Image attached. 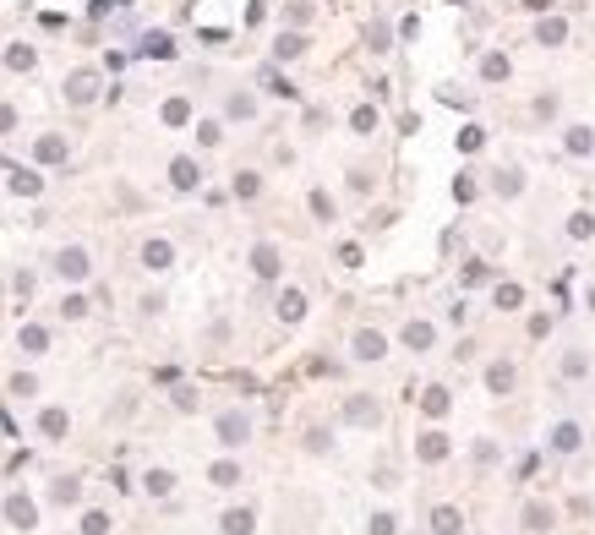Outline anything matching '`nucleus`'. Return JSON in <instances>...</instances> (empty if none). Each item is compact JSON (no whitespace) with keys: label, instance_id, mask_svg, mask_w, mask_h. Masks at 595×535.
<instances>
[{"label":"nucleus","instance_id":"obj_1","mask_svg":"<svg viewBox=\"0 0 595 535\" xmlns=\"http://www.w3.org/2000/svg\"><path fill=\"white\" fill-rule=\"evenodd\" d=\"M246 437H251V421H246L240 410H224V415H219V443H224V448H240Z\"/></svg>","mask_w":595,"mask_h":535},{"label":"nucleus","instance_id":"obj_2","mask_svg":"<svg viewBox=\"0 0 595 535\" xmlns=\"http://www.w3.org/2000/svg\"><path fill=\"white\" fill-rule=\"evenodd\" d=\"M55 273L76 284V279H87V273H93V262H87V251H82V246H66V251L55 257Z\"/></svg>","mask_w":595,"mask_h":535},{"label":"nucleus","instance_id":"obj_3","mask_svg":"<svg viewBox=\"0 0 595 535\" xmlns=\"http://www.w3.org/2000/svg\"><path fill=\"white\" fill-rule=\"evenodd\" d=\"M6 519H11V530H33V525H39V508H33V497L11 492V497H6Z\"/></svg>","mask_w":595,"mask_h":535},{"label":"nucleus","instance_id":"obj_4","mask_svg":"<svg viewBox=\"0 0 595 535\" xmlns=\"http://www.w3.org/2000/svg\"><path fill=\"white\" fill-rule=\"evenodd\" d=\"M579 443H585V432H579L574 421H557V426H552V448H557V454H579Z\"/></svg>","mask_w":595,"mask_h":535},{"label":"nucleus","instance_id":"obj_5","mask_svg":"<svg viewBox=\"0 0 595 535\" xmlns=\"http://www.w3.org/2000/svg\"><path fill=\"white\" fill-rule=\"evenodd\" d=\"M175 262V251H169V240H148L143 246V268H153V273H164Z\"/></svg>","mask_w":595,"mask_h":535},{"label":"nucleus","instance_id":"obj_6","mask_svg":"<svg viewBox=\"0 0 595 535\" xmlns=\"http://www.w3.org/2000/svg\"><path fill=\"white\" fill-rule=\"evenodd\" d=\"M355 355H361V361H382V355H388V344H382V333H372V328H361V333H355Z\"/></svg>","mask_w":595,"mask_h":535},{"label":"nucleus","instance_id":"obj_7","mask_svg":"<svg viewBox=\"0 0 595 535\" xmlns=\"http://www.w3.org/2000/svg\"><path fill=\"white\" fill-rule=\"evenodd\" d=\"M169 180H175V186H180V191H191V186H197V180H202V169H197V164H191V158H175V164H169Z\"/></svg>","mask_w":595,"mask_h":535},{"label":"nucleus","instance_id":"obj_8","mask_svg":"<svg viewBox=\"0 0 595 535\" xmlns=\"http://www.w3.org/2000/svg\"><path fill=\"white\" fill-rule=\"evenodd\" d=\"M219 525H224V535H251V525H257V519H251V508H229Z\"/></svg>","mask_w":595,"mask_h":535},{"label":"nucleus","instance_id":"obj_9","mask_svg":"<svg viewBox=\"0 0 595 535\" xmlns=\"http://www.w3.org/2000/svg\"><path fill=\"white\" fill-rule=\"evenodd\" d=\"M17 344H22V350H28V355H44V350H50V333H44V328H39V322H28V328H22V339H17Z\"/></svg>","mask_w":595,"mask_h":535},{"label":"nucleus","instance_id":"obj_10","mask_svg":"<svg viewBox=\"0 0 595 535\" xmlns=\"http://www.w3.org/2000/svg\"><path fill=\"white\" fill-rule=\"evenodd\" d=\"M415 454L426 459V464H437V459H448V437H443V432H426V437H421V448H415Z\"/></svg>","mask_w":595,"mask_h":535},{"label":"nucleus","instance_id":"obj_11","mask_svg":"<svg viewBox=\"0 0 595 535\" xmlns=\"http://www.w3.org/2000/svg\"><path fill=\"white\" fill-rule=\"evenodd\" d=\"M279 317H284V322H300V317H306V295H300V290H284V295H279Z\"/></svg>","mask_w":595,"mask_h":535},{"label":"nucleus","instance_id":"obj_12","mask_svg":"<svg viewBox=\"0 0 595 535\" xmlns=\"http://www.w3.org/2000/svg\"><path fill=\"white\" fill-rule=\"evenodd\" d=\"M344 415H350L355 426H377V404H372V399H350V404H344Z\"/></svg>","mask_w":595,"mask_h":535},{"label":"nucleus","instance_id":"obj_13","mask_svg":"<svg viewBox=\"0 0 595 535\" xmlns=\"http://www.w3.org/2000/svg\"><path fill=\"white\" fill-rule=\"evenodd\" d=\"M251 268H257L262 279H273V273H279V251H273V246H257V251H251Z\"/></svg>","mask_w":595,"mask_h":535},{"label":"nucleus","instance_id":"obj_14","mask_svg":"<svg viewBox=\"0 0 595 535\" xmlns=\"http://www.w3.org/2000/svg\"><path fill=\"white\" fill-rule=\"evenodd\" d=\"M432 339H437L432 322H410V328H404V344H410V350H432Z\"/></svg>","mask_w":595,"mask_h":535},{"label":"nucleus","instance_id":"obj_15","mask_svg":"<svg viewBox=\"0 0 595 535\" xmlns=\"http://www.w3.org/2000/svg\"><path fill=\"white\" fill-rule=\"evenodd\" d=\"M66 426H72L66 410H44V415H39V432H44V437H66Z\"/></svg>","mask_w":595,"mask_h":535},{"label":"nucleus","instance_id":"obj_16","mask_svg":"<svg viewBox=\"0 0 595 535\" xmlns=\"http://www.w3.org/2000/svg\"><path fill=\"white\" fill-rule=\"evenodd\" d=\"M93 93H98V76H93V72H76L72 76V104H87Z\"/></svg>","mask_w":595,"mask_h":535},{"label":"nucleus","instance_id":"obj_17","mask_svg":"<svg viewBox=\"0 0 595 535\" xmlns=\"http://www.w3.org/2000/svg\"><path fill=\"white\" fill-rule=\"evenodd\" d=\"M208 481H213V486H240V464H229V459H219V464L208 470Z\"/></svg>","mask_w":595,"mask_h":535},{"label":"nucleus","instance_id":"obj_18","mask_svg":"<svg viewBox=\"0 0 595 535\" xmlns=\"http://www.w3.org/2000/svg\"><path fill=\"white\" fill-rule=\"evenodd\" d=\"M39 186H44L39 175H28V169H11V191H17V197H39Z\"/></svg>","mask_w":595,"mask_h":535},{"label":"nucleus","instance_id":"obj_19","mask_svg":"<svg viewBox=\"0 0 595 535\" xmlns=\"http://www.w3.org/2000/svg\"><path fill=\"white\" fill-rule=\"evenodd\" d=\"M563 33H568V22H563V17H546L535 39H541V44H563Z\"/></svg>","mask_w":595,"mask_h":535},{"label":"nucleus","instance_id":"obj_20","mask_svg":"<svg viewBox=\"0 0 595 535\" xmlns=\"http://www.w3.org/2000/svg\"><path fill=\"white\" fill-rule=\"evenodd\" d=\"M546 525H552V508L546 503H530L524 508V530H546Z\"/></svg>","mask_w":595,"mask_h":535},{"label":"nucleus","instance_id":"obj_21","mask_svg":"<svg viewBox=\"0 0 595 535\" xmlns=\"http://www.w3.org/2000/svg\"><path fill=\"white\" fill-rule=\"evenodd\" d=\"M432 530L437 535H459V508H437V514H432Z\"/></svg>","mask_w":595,"mask_h":535},{"label":"nucleus","instance_id":"obj_22","mask_svg":"<svg viewBox=\"0 0 595 535\" xmlns=\"http://www.w3.org/2000/svg\"><path fill=\"white\" fill-rule=\"evenodd\" d=\"M148 492L153 497H169V492H175V475H169V470H148Z\"/></svg>","mask_w":595,"mask_h":535},{"label":"nucleus","instance_id":"obj_23","mask_svg":"<svg viewBox=\"0 0 595 535\" xmlns=\"http://www.w3.org/2000/svg\"><path fill=\"white\" fill-rule=\"evenodd\" d=\"M486 388H492V393H508V388H514V366H492V372H486Z\"/></svg>","mask_w":595,"mask_h":535},{"label":"nucleus","instance_id":"obj_24","mask_svg":"<svg viewBox=\"0 0 595 535\" xmlns=\"http://www.w3.org/2000/svg\"><path fill=\"white\" fill-rule=\"evenodd\" d=\"M164 120H169V126H186V120H191V104H186V98H169V104H164Z\"/></svg>","mask_w":595,"mask_h":535},{"label":"nucleus","instance_id":"obj_25","mask_svg":"<svg viewBox=\"0 0 595 535\" xmlns=\"http://www.w3.org/2000/svg\"><path fill=\"white\" fill-rule=\"evenodd\" d=\"M300 50H306V39H300V33H284V39L273 44V55H279V61H290V55H300Z\"/></svg>","mask_w":595,"mask_h":535},{"label":"nucleus","instance_id":"obj_26","mask_svg":"<svg viewBox=\"0 0 595 535\" xmlns=\"http://www.w3.org/2000/svg\"><path fill=\"white\" fill-rule=\"evenodd\" d=\"M39 158H44V164H61V158H66V143H61V137H44V143H39Z\"/></svg>","mask_w":595,"mask_h":535},{"label":"nucleus","instance_id":"obj_27","mask_svg":"<svg viewBox=\"0 0 595 535\" xmlns=\"http://www.w3.org/2000/svg\"><path fill=\"white\" fill-rule=\"evenodd\" d=\"M426 415H448V388H426Z\"/></svg>","mask_w":595,"mask_h":535},{"label":"nucleus","instance_id":"obj_28","mask_svg":"<svg viewBox=\"0 0 595 535\" xmlns=\"http://www.w3.org/2000/svg\"><path fill=\"white\" fill-rule=\"evenodd\" d=\"M82 535H109V514H82Z\"/></svg>","mask_w":595,"mask_h":535},{"label":"nucleus","instance_id":"obj_29","mask_svg":"<svg viewBox=\"0 0 595 535\" xmlns=\"http://www.w3.org/2000/svg\"><path fill=\"white\" fill-rule=\"evenodd\" d=\"M590 148H595V132L574 126V132H568V153H590Z\"/></svg>","mask_w":595,"mask_h":535},{"label":"nucleus","instance_id":"obj_30","mask_svg":"<svg viewBox=\"0 0 595 535\" xmlns=\"http://www.w3.org/2000/svg\"><path fill=\"white\" fill-rule=\"evenodd\" d=\"M262 87H268V93H279V98H295V87H290L279 72H262Z\"/></svg>","mask_w":595,"mask_h":535},{"label":"nucleus","instance_id":"obj_31","mask_svg":"<svg viewBox=\"0 0 595 535\" xmlns=\"http://www.w3.org/2000/svg\"><path fill=\"white\" fill-rule=\"evenodd\" d=\"M50 497H55V503H76V497H82V486H76V481H55V486H50Z\"/></svg>","mask_w":595,"mask_h":535},{"label":"nucleus","instance_id":"obj_32","mask_svg":"<svg viewBox=\"0 0 595 535\" xmlns=\"http://www.w3.org/2000/svg\"><path fill=\"white\" fill-rule=\"evenodd\" d=\"M143 55H175V50H169L164 33H148V39H143Z\"/></svg>","mask_w":595,"mask_h":535},{"label":"nucleus","instance_id":"obj_33","mask_svg":"<svg viewBox=\"0 0 595 535\" xmlns=\"http://www.w3.org/2000/svg\"><path fill=\"white\" fill-rule=\"evenodd\" d=\"M6 66H17V72H28V66H33V50H22V44H17V50L6 55Z\"/></svg>","mask_w":595,"mask_h":535},{"label":"nucleus","instance_id":"obj_34","mask_svg":"<svg viewBox=\"0 0 595 535\" xmlns=\"http://www.w3.org/2000/svg\"><path fill=\"white\" fill-rule=\"evenodd\" d=\"M311 213H317V219H333V202H328L322 191H311Z\"/></svg>","mask_w":595,"mask_h":535},{"label":"nucleus","instance_id":"obj_35","mask_svg":"<svg viewBox=\"0 0 595 535\" xmlns=\"http://www.w3.org/2000/svg\"><path fill=\"white\" fill-rule=\"evenodd\" d=\"M585 366H590V361H585V355H579V350H574V355H568V361H563V372H568V377H585Z\"/></svg>","mask_w":595,"mask_h":535},{"label":"nucleus","instance_id":"obj_36","mask_svg":"<svg viewBox=\"0 0 595 535\" xmlns=\"http://www.w3.org/2000/svg\"><path fill=\"white\" fill-rule=\"evenodd\" d=\"M486 76H492V82H497V76H508V61H503V55H486Z\"/></svg>","mask_w":595,"mask_h":535},{"label":"nucleus","instance_id":"obj_37","mask_svg":"<svg viewBox=\"0 0 595 535\" xmlns=\"http://www.w3.org/2000/svg\"><path fill=\"white\" fill-rule=\"evenodd\" d=\"M235 191H240V197H257V175H251V169H246V175H240V180H235Z\"/></svg>","mask_w":595,"mask_h":535},{"label":"nucleus","instance_id":"obj_38","mask_svg":"<svg viewBox=\"0 0 595 535\" xmlns=\"http://www.w3.org/2000/svg\"><path fill=\"white\" fill-rule=\"evenodd\" d=\"M497 306H519V284H503L497 290Z\"/></svg>","mask_w":595,"mask_h":535},{"label":"nucleus","instance_id":"obj_39","mask_svg":"<svg viewBox=\"0 0 595 535\" xmlns=\"http://www.w3.org/2000/svg\"><path fill=\"white\" fill-rule=\"evenodd\" d=\"M11 393H22V399H28V393H39V382H33V377H11Z\"/></svg>","mask_w":595,"mask_h":535},{"label":"nucleus","instance_id":"obj_40","mask_svg":"<svg viewBox=\"0 0 595 535\" xmlns=\"http://www.w3.org/2000/svg\"><path fill=\"white\" fill-rule=\"evenodd\" d=\"M372 535H393V514H377V519H372Z\"/></svg>","mask_w":595,"mask_h":535},{"label":"nucleus","instance_id":"obj_41","mask_svg":"<svg viewBox=\"0 0 595 535\" xmlns=\"http://www.w3.org/2000/svg\"><path fill=\"white\" fill-rule=\"evenodd\" d=\"M11 126H17V115H11V109H0V132H11Z\"/></svg>","mask_w":595,"mask_h":535},{"label":"nucleus","instance_id":"obj_42","mask_svg":"<svg viewBox=\"0 0 595 535\" xmlns=\"http://www.w3.org/2000/svg\"><path fill=\"white\" fill-rule=\"evenodd\" d=\"M590 311H595V290H590Z\"/></svg>","mask_w":595,"mask_h":535}]
</instances>
